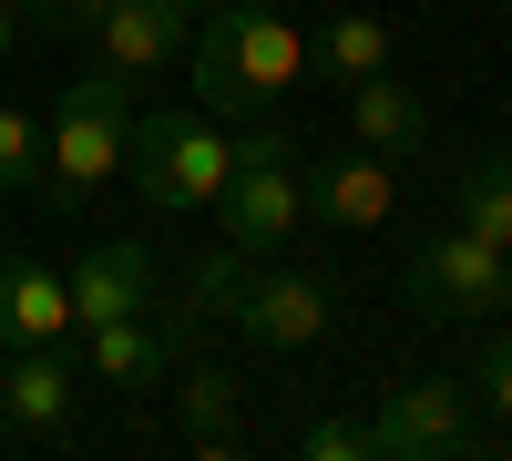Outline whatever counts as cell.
<instances>
[{"label":"cell","mask_w":512,"mask_h":461,"mask_svg":"<svg viewBox=\"0 0 512 461\" xmlns=\"http://www.w3.org/2000/svg\"><path fill=\"white\" fill-rule=\"evenodd\" d=\"M502 21H512V0H502Z\"/></svg>","instance_id":"obj_26"},{"label":"cell","mask_w":512,"mask_h":461,"mask_svg":"<svg viewBox=\"0 0 512 461\" xmlns=\"http://www.w3.org/2000/svg\"><path fill=\"white\" fill-rule=\"evenodd\" d=\"M62 277H72V318H82V328L154 308V246H144V236H103V246H82Z\"/></svg>","instance_id":"obj_11"},{"label":"cell","mask_w":512,"mask_h":461,"mask_svg":"<svg viewBox=\"0 0 512 461\" xmlns=\"http://www.w3.org/2000/svg\"><path fill=\"white\" fill-rule=\"evenodd\" d=\"M82 339H93V380H113V390H154L164 369L185 359L195 318H164V308H134V318H103V328H82Z\"/></svg>","instance_id":"obj_12"},{"label":"cell","mask_w":512,"mask_h":461,"mask_svg":"<svg viewBox=\"0 0 512 461\" xmlns=\"http://www.w3.org/2000/svg\"><path fill=\"white\" fill-rule=\"evenodd\" d=\"M82 400V369L62 349H0V431L11 441H52Z\"/></svg>","instance_id":"obj_10"},{"label":"cell","mask_w":512,"mask_h":461,"mask_svg":"<svg viewBox=\"0 0 512 461\" xmlns=\"http://www.w3.org/2000/svg\"><path fill=\"white\" fill-rule=\"evenodd\" d=\"M502 308H512V246H502Z\"/></svg>","instance_id":"obj_25"},{"label":"cell","mask_w":512,"mask_h":461,"mask_svg":"<svg viewBox=\"0 0 512 461\" xmlns=\"http://www.w3.org/2000/svg\"><path fill=\"white\" fill-rule=\"evenodd\" d=\"M461 226L492 236V246H512V154H482L472 175H461Z\"/></svg>","instance_id":"obj_17"},{"label":"cell","mask_w":512,"mask_h":461,"mask_svg":"<svg viewBox=\"0 0 512 461\" xmlns=\"http://www.w3.org/2000/svg\"><path fill=\"white\" fill-rule=\"evenodd\" d=\"M502 154H512V144H502Z\"/></svg>","instance_id":"obj_27"},{"label":"cell","mask_w":512,"mask_h":461,"mask_svg":"<svg viewBox=\"0 0 512 461\" xmlns=\"http://www.w3.org/2000/svg\"><path fill=\"white\" fill-rule=\"evenodd\" d=\"M379 461H482L492 451V410L472 400V380H400L369 421Z\"/></svg>","instance_id":"obj_4"},{"label":"cell","mask_w":512,"mask_h":461,"mask_svg":"<svg viewBox=\"0 0 512 461\" xmlns=\"http://www.w3.org/2000/svg\"><path fill=\"white\" fill-rule=\"evenodd\" d=\"M195 21H205V0H113V11L93 21V62L123 72V82H144L164 62H185Z\"/></svg>","instance_id":"obj_8"},{"label":"cell","mask_w":512,"mask_h":461,"mask_svg":"<svg viewBox=\"0 0 512 461\" xmlns=\"http://www.w3.org/2000/svg\"><path fill=\"white\" fill-rule=\"evenodd\" d=\"M256 267H267V257H246V246H216V257L185 277V298H195L205 318H236V308H246V287H256Z\"/></svg>","instance_id":"obj_18"},{"label":"cell","mask_w":512,"mask_h":461,"mask_svg":"<svg viewBox=\"0 0 512 461\" xmlns=\"http://www.w3.org/2000/svg\"><path fill=\"white\" fill-rule=\"evenodd\" d=\"M72 277L41 257H0V349H62L72 339Z\"/></svg>","instance_id":"obj_13"},{"label":"cell","mask_w":512,"mask_h":461,"mask_svg":"<svg viewBox=\"0 0 512 461\" xmlns=\"http://www.w3.org/2000/svg\"><path fill=\"white\" fill-rule=\"evenodd\" d=\"M134 82L123 72H72V93H62V113L41 123V185H52V205L62 216H82V195H93L103 175H123V134H134Z\"/></svg>","instance_id":"obj_3"},{"label":"cell","mask_w":512,"mask_h":461,"mask_svg":"<svg viewBox=\"0 0 512 461\" xmlns=\"http://www.w3.org/2000/svg\"><path fill=\"white\" fill-rule=\"evenodd\" d=\"M297 451H308V461H379V451H369V421H308Z\"/></svg>","instance_id":"obj_21"},{"label":"cell","mask_w":512,"mask_h":461,"mask_svg":"<svg viewBox=\"0 0 512 461\" xmlns=\"http://www.w3.org/2000/svg\"><path fill=\"white\" fill-rule=\"evenodd\" d=\"M123 175H134V195L154 205V216H216V195L236 175V134H216V113H134V134H123Z\"/></svg>","instance_id":"obj_2"},{"label":"cell","mask_w":512,"mask_h":461,"mask_svg":"<svg viewBox=\"0 0 512 461\" xmlns=\"http://www.w3.org/2000/svg\"><path fill=\"white\" fill-rule=\"evenodd\" d=\"M297 185H308V226H338V236H379L400 216V164L369 154V144H328L297 164Z\"/></svg>","instance_id":"obj_6"},{"label":"cell","mask_w":512,"mask_h":461,"mask_svg":"<svg viewBox=\"0 0 512 461\" xmlns=\"http://www.w3.org/2000/svg\"><path fill=\"white\" fill-rule=\"evenodd\" d=\"M0 185H41V123L0 103Z\"/></svg>","instance_id":"obj_20"},{"label":"cell","mask_w":512,"mask_h":461,"mask_svg":"<svg viewBox=\"0 0 512 461\" xmlns=\"http://www.w3.org/2000/svg\"><path fill=\"white\" fill-rule=\"evenodd\" d=\"M11 41H21V11H11V0H0V62H11Z\"/></svg>","instance_id":"obj_24"},{"label":"cell","mask_w":512,"mask_h":461,"mask_svg":"<svg viewBox=\"0 0 512 461\" xmlns=\"http://www.w3.org/2000/svg\"><path fill=\"white\" fill-rule=\"evenodd\" d=\"M216 226H226V246H246V257H277V246L308 226V185H297V164H236L226 195H216Z\"/></svg>","instance_id":"obj_9"},{"label":"cell","mask_w":512,"mask_h":461,"mask_svg":"<svg viewBox=\"0 0 512 461\" xmlns=\"http://www.w3.org/2000/svg\"><path fill=\"white\" fill-rule=\"evenodd\" d=\"M175 410H185V451H195V461L246 451V380H236V369H185V380H175Z\"/></svg>","instance_id":"obj_14"},{"label":"cell","mask_w":512,"mask_h":461,"mask_svg":"<svg viewBox=\"0 0 512 461\" xmlns=\"http://www.w3.org/2000/svg\"><path fill=\"white\" fill-rule=\"evenodd\" d=\"M103 11H113V0H31V21H41V31H93Z\"/></svg>","instance_id":"obj_23"},{"label":"cell","mask_w":512,"mask_h":461,"mask_svg":"<svg viewBox=\"0 0 512 461\" xmlns=\"http://www.w3.org/2000/svg\"><path fill=\"white\" fill-rule=\"evenodd\" d=\"M226 328H246V349H277V359H287V349H308V339L338 328V287L308 277V267H256L246 308H236Z\"/></svg>","instance_id":"obj_7"},{"label":"cell","mask_w":512,"mask_h":461,"mask_svg":"<svg viewBox=\"0 0 512 461\" xmlns=\"http://www.w3.org/2000/svg\"><path fill=\"white\" fill-rule=\"evenodd\" d=\"M185 62H195V103L216 113V123H246V113H267L277 93H297V72H308V31H297L277 0H226V11L195 21Z\"/></svg>","instance_id":"obj_1"},{"label":"cell","mask_w":512,"mask_h":461,"mask_svg":"<svg viewBox=\"0 0 512 461\" xmlns=\"http://www.w3.org/2000/svg\"><path fill=\"white\" fill-rule=\"evenodd\" d=\"M420 134H431V103H420L400 72H369L359 93H349V144H369V154H390V164H400Z\"/></svg>","instance_id":"obj_15"},{"label":"cell","mask_w":512,"mask_h":461,"mask_svg":"<svg viewBox=\"0 0 512 461\" xmlns=\"http://www.w3.org/2000/svg\"><path fill=\"white\" fill-rule=\"evenodd\" d=\"M236 164H308V144H297L287 123H246V134H236Z\"/></svg>","instance_id":"obj_22"},{"label":"cell","mask_w":512,"mask_h":461,"mask_svg":"<svg viewBox=\"0 0 512 461\" xmlns=\"http://www.w3.org/2000/svg\"><path fill=\"white\" fill-rule=\"evenodd\" d=\"M410 308L441 318V328H482L502 308V246L472 236V226H441L410 246Z\"/></svg>","instance_id":"obj_5"},{"label":"cell","mask_w":512,"mask_h":461,"mask_svg":"<svg viewBox=\"0 0 512 461\" xmlns=\"http://www.w3.org/2000/svg\"><path fill=\"white\" fill-rule=\"evenodd\" d=\"M472 400L492 410V421H512V318H502V328L482 318V349H472Z\"/></svg>","instance_id":"obj_19"},{"label":"cell","mask_w":512,"mask_h":461,"mask_svg":"<svg viewBox=\"0 0 512 461\" xmlns=\"http://www.w3.org/2000/svg\"><path fill=\"white\" fill-rule=\"evenodd\" d=\"M390 62H400V41H390V21H379V11H338V21L308 41V72H328L338 93H359V82L390 72Z\"/></svg>","instance_id":"obj_16"}]
</instances>
